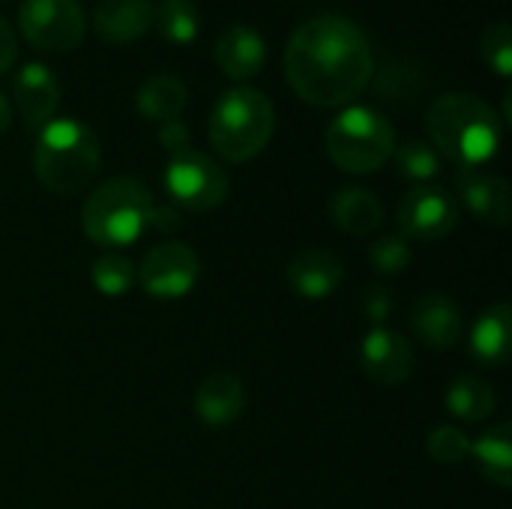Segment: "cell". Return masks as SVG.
<instances>
[{
  "label": "cell",
  "instance_id": "34",
  "mask_svg": "<svg viewBox=\"0 0 512 509\" xmlns=\"http://www.w3.org/2000/svg\"><path fill=\"white\" fill-rule=\"evenodd\" d=\"M9 123H12V102H9V96L0 90V135L9 129Z\"/></svg>",
  "mask_w": 512,
  "mask_h": 509
},
{
  "label": "cell",
  "instance_id": "14",
  "mask_svg": "<svg viewBox=\"0 0 512 509\" xmlns=\"http://www.w3.org/2000/svg\"><path fill=\"white\" fill-rule=\"evenodd\" d=\"M411 327L414 333L420 336V342L432 351H450L459 345L462 339V330H465V321H462V312L459 306L438 294V291H429L423 294L414 309H411Z\"/></svg>",
  "mask_w": 512,
  "mask_h": 509
},
{
  "label": "cell",
  "instance_id": "15",
  "mask_svg": "<svg viewBox=\"0 0 512 509\" xmlns=\"http://www.w3.org/2000/svg\"><path fill=\"white\" fill-rule=\"evenodd\" d=\"M93 30L108 45H132L153 30V0H99Z\"/></svg>",
  "mask_w": 512,
  "mask_h": 509
},
{
  "label": "cell",
  "instance_id": "1",
  "mask_svg": "<svg viewBox=\"0 0 512 509\" xmlns=\"http://www.w3.org/2000/svg\"><path fill=\"white\" fill-rule=\"evenodd\" d=\"M375 72L369 36L342 15L303 21L285 48L291 90L315 108H342L357 99Z\"/></svg>",
  "mask_w": 512,
  "mask_h": 509
},
{
  "label": "cell",
  "instance_id": "10",
  "mask_svg": "<svg viewBox=\"0 0 512 509\" xmlns=\"http://www.w3.org/2000/svg\"><path fill=\"white\" fill-rule=\"evenodd\" d=\"M201 276L198 255L186 243H162L150 249L138 267V282L150 297L177 300L186 297Z\"/></svg>",
  "mask_w": 512,
  "mask_h": 509
},
{
  "label": "cell",
  "instance_id": "26",
  "mask_svg": "<svg viewBox=\"0 0 512 509\" xmlns=\"http://www.w3.org/2000/svg\"><path fill=\"white\" fill-rule=\"evenodd\" d=\"M135 282V264L117 252L111 255H102L96 264H93V285L99 294L105 297H120L129 291V285Z\"/></svg>",
  "mask_w": 512,
  "mask_h": 509
},
{
  "label": "cell",
  "instance_id": "30",
  "mask_svg": "<svg viewBox=\"0 0 512 509\" xmlns=\"http://www.w3.org/2000/svg\"><path fill=\"white\" fill-rule=\"evenodd\" d=\"M393 309H396V300H393V294H390L384 285L366 288V294H363V315H366L375 327H384V321L390 318Z\"/></svg>",
  "mask_w": 512,
  "mask_h": 509
},
{
  "label": "cell",
  "instance_id": "4",
  "mask_svg": "<svg viewBox=\"0 0 512 509\" xmlns=\"http://www.w3.org/2000/svg\"><path fill=\"white\" fill-rule=\"evenodd\" d=\"M276 129L273 102L255 87H231L210 114V144L225 162L255 159Z\"/></svg>",
  "mask_w": 512,
  "mask_h": 509
},
{
  "label": "cell",
  "instance_id": "8",
  "mask_svg": "<svg viewBox=\"0 0 512 509\" xmlns=\"http://www.w3.org/2000/svg\"><path fill=\"white\" fill-rule=\"evenodd\" d=\"M165 186L180 207L195 213H207L228 198V177L222 165L192 147L168 159Z\"/></svg>",
  "mask_w": 512,
  "mask_h": 509
},
{
  "label": "cell",
  "instance_id": "5",
  "mask_svg": "<svg viewBox=\"0 0 512 509\" xmlns=\"http://www.w3.org/2000/svg\"><path fill=\"white\" fill-rule=\"evenodd\" d=\"M153 198L147 186L135 177H111L93 195H87L81 210V228L96 246L123 249L141 237L150 222Z\"/></svg>",
  "mask_w": 512,
  "mask_h": 509
},
{
  "label": "cell",
  "instance_id": "22",
  "mask_svg": "<svg viewBox=\"0 0 512 509\" xmlns=\"http://www.w3.org/2000/svg\"><path fill=\"white\" fill-rule=\"evenodd\" d=\"M447 411L456 417V420H465V423H483L495 414V393L486 381L474 378V375H465V378H456L450 387H447Z\"/></svg>",
  "mask_w": 512,
  "mask_h": 509
},
{
  "label": "cell",
  "instance_id": "17",
  "mask_svg": "<svg viewBox=\"0 0 512 509\" xmlns=\"http://www.w3.org/2000/svg\"><path fill=\"white\" fill-rule=\"evenodd\" d=\"M345 279V264L330 249H303L288 264V285L306 300L330 297Z\"/></svg>",
  "mask_w": 512,
  "mask_h": 509
},
{
  "label": "cell",
  "instance_id": "9",
  "mask_svg": "<svg viewBox=\"0 0 512 509\" xmlns=\"http://www.w3.org/2000/svg\"><path fill=\"white\" fill-rule=\"evenodd\" d=\"M459 225V201L441 186H414L399 201V228L408 240H444Z\"/></svg>",
  "mask_w": 512,
  "mask_h": 509
},
{
  "label": "cell",
  "instance_id": "33",
  "mask_svg": "<svg viewBox=\"0 0 512 509\" xmlns=\"http://www.w3.org/2000/svg\"><path fill=\"white\" fill-rule=\"evenodd\" d=\"M147 228H156V231H177V228H180V216H177L171 207H159V204H153Z\"/></svg>",
  "mask_w": 512,
  "mask_h": 509
},
{
  "label": "cell",
  "instance_id": "12",
  "mask_svg": "<svg viewBox=\"0 0 512 509\" xmlns=\"http://www.w3.org/2000/svg\"><path fill=\"white\" fill-rule=\"evenodd\" d=\"M12 105L18 108L24 126L39 132L54 120L60 105V81L45 63H24L12 78Z\"/></svg>",
  "mask_w": 512,
  "mask_h": 509
},
{
  "label": "cell",
  "instance_id": "29",
  "mask_svg": "<svg viewBox=\"0 0 512 509\" xmlns=\"http://www.w3.org/2000/svg\"><path fill=\"white\" fill-rule=\"evenodd\" d=\"M426 450L438 465H462L471 456V441L453 426H438V429H432Z\"/></svg>",
  "mask_w": 512,
  "mask_h": 509
},
{
  "label": "cell",
  "instance_id": "2",
  "mask_svg": "<svg viewBox=\"0 0 512 509\" xmlns=\"http://www.w3.org/2000/svg\"><path fill=\"white\" fill-rule=\"evenodd\" d=\"M426 129L438 156L453 159L462 168H480L495 159L501 147V117L489 102L471 93H444L426 111Z\"/></svg>",
  "mask_w": 512,
  "mask_h": 509
},
{
  "label": "cell",
  "instance_id": "3",
  "mask_svg": "<svg viewBox=\"0 0 512 509\" xmlns=\"http://www.w3.org/2000/svg\"><path fill=\"white\" fill-rule=\"evenodd\" d=\"M99 138L87 123L51 120L39 129L33 147V174L54 195H78L99 171Z\"/></svg>",
  "mask_w": 512,
  "mask_h": 509
},
{
  "label": "cell",
  "instance_id": "32",
  "mask_svg": "<svg viewBox=\"0 0 512 509\" xmlns=\"http://www.w3.org/2000/svg\"><path fill=\"white\" fill-rule=\"evenodd\" d=\"M18 57V39H15V30L12 24L0 15V75H6L12 69Z\"/></svg>",
  "mask_w": 512,
  "mask_h": 509
},
{
  "label": "cell",
  "instance_id": "6",
  "mask_svg": "<svg viewBox=\"0 0 512 509\" xmlns=\"http://www.w3.org/2000/svg\"><path fill=\"white\" fill-rule=\"evenodd\" d=\"M324 144L336 168L348 174H375L393 159L396 129L378 108L351 105L327 126Z\"/></svg>",
  "mask_w": 512,
  "mask_h": 509
},
{
  "label": "cell",
  "instance_id": "18",
  "mask_svg": "<svg viewBox=\"0 0 512 509\" xmlns=\"http://www.w3.org/2000/svg\"><path fill=\"white\" fill-rule=\"evenodd\" d=\"M246 390L243 381L231 372H213L195 390V414L207 426H228L243 414Z\"/></svg>",
  "mask_w": 512,
  "mask_h": 509
},
{
  "label": "cell",
  "instance_id": "11",
  "mask_svg": "<svg viewBox=\"0 0 512 509\" xmlns=\"http://www.w3.org/2000/svg\"><path fill=\"white\" fill-rule=\"evenodd\" d=\"M360 363L378 387H402L414 372V351L402 333L390 327H375L363 339Z\"/></svg>",
  "mask_w": 512,
  "mask_h": 509
},
{
  "label": "cell",
  "instance_id": "31",
  "mask_svg": "<svg viewBox=\"0 0 512 509\" xmlns=\"http://www.w3.org/2000/svg\"><path fill=\"white\" fill-rule=\"evenodd\" d=\"M159 144H162L171 156L189 150V129H186V123H180V120L162 123V129H159Z\"/></svg>",
  "mask_w": 512,
  "mask_h": 509
},
{
  "label": "cell",
  "instance_id": "25",
  "mask_svg": "<svg viewBox=\"0 0 512 509\" xmlns=\"http://www.w3.org/2000/svg\"><path fill=\"white\" fill-rule=\"evenodd\" d=\"M393 156H396L399 171H402L408 180H414L417 186H426V183L435 180L438 171H441V156H438V150H435L432 144H426V141H408V144H402L399 150H393Z\"/></svg>",
  "mask_w": 512,
  "mask_h": 509
},
{
  "label": "cell",
  "instance_id": "21",
  "mask_svg": "<svg viewBox=\"0 0 512 509\" xmlns=\"http://www.w3.org/2000/svg\"><path fill=\"white\" fill-rule=\"evenodd\" d=\"M186 102H189V90L177 75H153L138 87V96H135L141 117L156 120V123L180 120Z\"/></svg>",
  "mask_w": 512,
  "mask_h": 509
},
{
  "label": "cell",
  "instance_id": "23",
  "mask_svg": "<svg viewBox=\"0 0 512 509\" xmlns=\"http://www.w3.org/2000/svg\"><path fill=\"white\" fill-rule=\"evenodd\" d=\"M471 453L483 471V477L501 489L512 483V429L510 426H495L489 429L477 444H471Z\"/></svg>",
  "mask_w": 512,
  "mask_h": 509
},
{
  "label": "cell",
  "instance_id": "19",
  "mask_svg": "<svg viewBox=\"0 0 512 509\" xmlns=\"http://www.w3.org/2000/svg\"><path fill=\"white\" fill-rule=\"evenodd\" d=\"M330 219L339 231H348L354 237H369L384 222V204L378 201L375 192L360 189V186H348V189H339L333 195Z\"/></svg>",
  "mask_w": 512,
  "mask_h": 509
},
{
  "label": "cell",
  "instance_id": "13",
  "mask_svg": "<svg viewBox=\"0 0 512 509\" xmlns=\"http://www.w3.org/2000/svg\"><path fill=\"white\" fill-rule=\"evenodd\" d=\"M456 186L471 216L492 228H507L512 219V189L498 174H486L480 168H462L456 174Z\"/></svg>",
  "mask_w": 512,
  "mask_h": 509
},
{
  "label": "cell",
  "instance_id": "7",
  "mask_svg": "<svg viewBox=\"0 0 512 509\" xmlns=\"http://www.w3.org/2000/svg\"><path fill=\"white\" fill-rule=\"evenodd\" d=\"M18 30L36 51L63 54L81 45L87 15L78 0H24L18 9Z\"/></svg>",
  "mask_w": 512,
  "mask_h": 509
},
{
  "label": "cell",
  "instance_id": "28",
  "mask_svg": "<svg viewBox=\"0 0 512 509\" xmlns=\"http://www.w3.org/2000/svg\"><path fill=\"white\" fill-rule=\"evenodd\" d=\"M369 261L378 273L396 276L411 264V243L402 234H384L369 246Z\"/></svg>",
  "mask_w": 512,
  "mask_h": 509
},
{
  "label": "cell",
  "instance_id": "16",
  "mask_svg": "<svg viewBox=\"0 0 512 509\" xmlns=\"http://www.w3.org/2000/svg\"><path fill=\"white\" fill-rule=\"evenodd\" d=\"M216 66L231 78V81H249L255 78L264 63H267V42L255 27L246 24H231L213 48Z\"/></svg>",
  "mask_w": 512,
  "mask_h": 509
},
{
  "label": "cell",
  "instance_id": "27",
  "mask_svg": "<svg viewBox=\"0 0 512 509\" xmlns=\"http://www.w3.org/2000/svg\"><path fill=\"white\" fill-rule=\"evenodd\" d=\"M480 54L489 69H495L501 78L512 75V27L507 21H495L486 27L480 39Z\"/></svg>",
  "mask_w": 512,
  "mask_h": 509
},
{
  "label": "cell",
  "instance_id": "24",
  "mask_svg": "<svg viewBox=\"0 0 512 509\" xmlns=\"http://www.w3.org/2000/svg\"><path fill=\"white\" fill-rule=\"evenodd\" d=\"M153 27L171 45H192L201 30V15L192 0H159L153 6Z\"/></svg>",
  "mask_w": 512,
  "mask_h": 509
},
{
  "label": "cell",
  "instance_id": "20",
  "mask_svg": "<svg viewBox=\"0 0 512 509\" xmlns=\"http://www.w3.org/2000/svg\"><path fill=\"white\" fill-rule=\"evenodd\" d=\"M471 351L483 366H504L512 354V309L507 303L489 306L471 333Z\"/></svg>",
  "mask_w": 512,
  "mask_h": 509
}]
</instances>
